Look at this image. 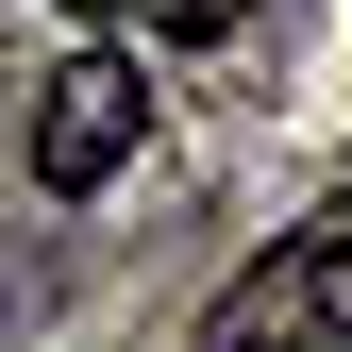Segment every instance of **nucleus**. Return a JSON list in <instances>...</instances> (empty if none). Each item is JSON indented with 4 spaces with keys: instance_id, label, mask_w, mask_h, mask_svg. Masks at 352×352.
I'll use <instances>...</instances> for the list:
<instances>
[{
    "instance_id": "1",
    "label": "nucleus",
    "mask_w": 352,
    "mask_h": 352,
    "mask_svg": "<svg viewBox=\"0 0 352 352\" xmlns=\"http://www.w3.org/2000/svg\"><path fill=\"white\" fill-rule=\"evenodd\" d=\"M336 336H352V185L201 302V352H336Z\"/></svg>"
},
{
    "instance_id": "3",
    "label": "nucleus",
    "mask_w": 352,
    "mask_h": 352,
    "mask_svg": "<svg viewBox=\"0 0 352 352\" xmlns=\"http://www.w3.org/2000/svg\"><path fill=\"white\" fill-rule=\"evenodd\" d=\"M252 0H151V34H235Z\"/></svg>"
},
{
    "instance_id": "2",
    "label": "nucleus",
    "mask_w": 352,
    "mask_h": 352,
    "mask_svg": "<svg viewBox=\"0 0 352 352\" xmlns=\"http://www.w3.org/2000/svg\"><path fill=\"white\" fill-rule=\"evenodd\" d=\"M135 135H151V84L118 51H67L51 84H34V185L51 201H101L118 168H135Z\"/></svg>"
}]
</instances>
